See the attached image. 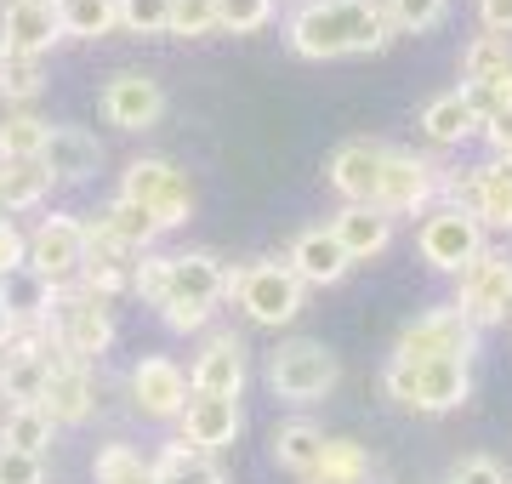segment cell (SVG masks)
I'll return each mask as SVG.
<instances>
[{
	"label": "cell",
	"mask_w": 512,
	"mask_h": 484,
	"mask_svg": "<svg viewBox=\"0 0 512 484\" xmlns=\"http://www.w3.org/2000/svg\"><path fill=\"white\" fill-rule=\"evenodd\" d=\"M268 382H274L279 399H291V405H313V399H325V393L342 382V365H336V354H330L325 342L296 336V342L274 348V359H268Z\"/></svg>",
	"instance_id": "6"
},
{
	"label": "cell",
	"mask_w": 512,
	"mask_h": 484,
	"mask_svg": "<svg viewBox=\"0 0 512 484\" xmlns=\"http://www.w3.org/2000/svg\"><path fill=\"white\" fill-rule=\"evenodd\" d=\"M131 405L143 410V416H154V422L183 416V405H188V371L177 365V359H165V354L137 359V365H131Z\"/></svg>",
	"instance_id": "13"
},
{
	"label": "cell",
	"mask_w": 512,
	"mask_h": 484,
	"mask_svg": "<svg viewBox=\"0 0 512 484\" xmlns=\"http://www.w3.org/2000/svg\"><path fill=\"white\" fill-rule=\"evenodd\" d=\"M171 0H114V29L126 35H165Z\"/></svg>",
	"instance_id": "36"
},
{
	"label": "cell",
	"mask_w": 512,
	"mask_h": 484,
	"mask_svg": "<svg viewBox=\"0 0 512 484\" xmlns=\"http://www.w3.org/2000/svg\"><path fill=\"white\" fill-rule=\"evenodd\" d=\"M473 348H478V331L456 308H427V314H416L399 331L393 359H404V365H421V359H473Z\"/></svg>",
	"instance_id": "9"
},
{
	"label": "cell",
	"mask_w": 512,
	"mask_h": 484,
	"mask_svg": "<svg viewBox=\"0 0 512 484\" xmlns=\"http://www.w3.org/2000/svg\"><path fill=\"white\" fill-rule=\"evenodd\" d=\"M40 171L52 183H86L103 171V143L86 126H52L40 143Z\"/></svg>",
	"instance_id": "16"
},
{
	"label": "cell",
	"mask_w": 512,
	"mask_h": 484,
	"mask_svg": "<svg viewBox=\"0 0 512 484\" xmlns=\"http://www.w3.org/2000/svg\"><path fill=\"white\" fill-rule=\"evenodd\" d=\"M0 484H46V462L0 445Z\"/></svg>",
	"instance_id": "42"
},
{
	"label": "cell",
	"mask_w": 512,
	"mask_h": 484,
	"mask_svg": "<svg viewBox=\"0 0 512 484\" xmlns=\"http://www.w3.org/2000/svg\"><path fill=\"white\" fill-rule=\"evenodd\" d=\"M52 416L40 405H12L6 410V422H0V445L6 450H23V456H40V450L52 445Z\"/></svg>",
	"instance_id": "27"
},
{
	"label": "cell",
	"mask_w": 512,
	"mask_h": 484,
	"mask_svg": "<svg viewBox=\"0 0 512 484\" xmlns=\"http://www.w3.org/2000/svg\"><path fill=\"white\" fill-rule=\"evenodd\" d=\"M171 484H228V473H222V467L211 462V456H200V462L188 467V473H177Z\"/></svg>",
	"instance_id": "49"
},
{
	"label": "cell",
	"mask_w": 512,
	"mask_h": 484,
	"mask_svg": "<svg viewBox=\"0 0 512 484\" xmlns=\"http://www.w3.org/2000/svg\"><path fill=\"white\" fill-rule=\"evenodd\" d=\"M46 120L29 109H12L0 120V166H12V160H40V143H46Z\"/></svg>",
	"instance_id": "30"
},
{
	"label": "cell",
	"mask_w": 512,
	"mask_h": 484,
	"mask_svg": "<svg viewBox=\"0 0 512 484\" xmlns=\"http://www.w3.org/2000/svg\"><path fill=\"white\" fill-rule=\"evenodd\" d=\"M330 234L348 251V262H370L393 245V217H387L382 205H342L330 217Z\"/></svg>",
	"instance_id": "22"
},
{
	"label": "cell",
	"mask_w": 512,
	"mask_h": 484,
	"mask_svg": "<svg viewBox=\"0 0 512 484\" xmlns=\"http://www.w3.org/2000/svg\"><path fill=\"white\" fill-rule=\"evenodd\" d=\"M228 297L245 308L251 325H291L302 314V280L285 262H251L228 274Z\"/></svg>",
	"instance_id": "5"
},
{
	"label": "cell",
	"mask_w": 512,
	"mask_h": 484,
	"mask_svg": "<svg viewBox=\"0 0 512 484\" xmlns=\"http://www.w3.org/2000/svg\"><path fill=\"white\" fill-rule=\"evenodd\" d=\"M245 388V342L234 331L211 336L188 371V393H211V399H239Z\"/></svg>",
	"instance_id": "18"
},
{
	"label": "cell",
	"mask_w": 512,
	"mask_h": 484,
	"mask_svg": "<svg viewBox=\"0 0 512 484\" xmlns=\"http://www.w3.org/2000/svg\"><path fill=\"white\" fill-rule=\"evenodd\" d=\"M319 450H325V428H313V422H285V428L274 433V462L302 473V479L313 473Z\"/></svg>",
	"instance_id": "28"
},
{
	"label": "cell",
	"mask_w": 512,
	"mask_h": 484,
	"mask_svg": "<svg viewBox=\"0 0 512 484\" xmlns=\"http://www.w3.org/2000/svg\"><path fill=\"white\" fill-rule=\"evenodd\" d=\"M501 69H512V40H501V35H478L473 46L461 52V80H467V86L501 75Z\"/></svg>",
	"instance_id": "34"
},
{
	"label": "cell",
	"mask_w": 512,
	"mask_h": 484,
	"mask_svg": "<svg viewBox=\"0 0 512 484\" xmlns=\"http://www.w3.org/2000/svg\"><path fill=\"white\" fill-rule=\"evenodd\" d=\"M421 131H427L439 149H456V143H467V137L478 131V114H473V103H467V92L433 97V103L421 109Z\"/></svg>",
	"instance_id": "25"
},
{
	"label": "cell",
	"mask_w": 512,
	"mask_h": 484,
	"mask_svg": "<svg viewBox=\"0 0 512 484\" xmlns=\"http://www.w3.org/2000/svg\"><path fill=\"white\" fill-rule=\"evenodd\" d=\"M461 291H456V314L473 325V331H484V325H501V319L512 314V257L507 251H478L467 268L456 274Z\"/></svg>",
	"instance_id": "8"
},
{
	"label": "cell",
	"mask_w": 512,
	"mask_h": 484,
	"mask_svg": "<svg viewBox=\"0 0 512 484\" xmlns=\"http://www.w3.org/2000/svg\"><path fill=\"white\" fill-rule=\"evenodd\" d=\"M160 319H165V331H177V336H188V331H205V308H183V302H160Z\"/></svg>",
	"instance_id": "45"
},
{
	"label": "cell",
	"mask_w": 512,
	"mask_h": 484,
	"mask_svg": "<svg viewBox=\"0 0 512 484\" xmlns=\"http://www.w3.org/2000/svg\"><path fill=\"white\" fill-rule=\"evenodd\" d=\"M450 484H512L507 467L495 462V456H461L456 473H450Z\"/></svg>",
	"instance_id": "43"
},
{
	"label": "cell",
	"mask_w": 512,
	"mask_h": 484,
	"mask_svg": "<svg viewBox=\"0 0 512 484\" xmlns=\"http://www.w3.org/2000/svg\"><path fill=\"white\" fill-rule=\"evenodd\" d=\"M40 86H46V69H40V57H23V52H0V97L6 103H35Z\"/></svg>",
	"instance_id": "33"
},
{
	"label": "cell",
	"mask_w": 512,
	"mask_h": 484,
	"mask_svg": "<svg viewBox=\"0 0 512 484\" xmlns=\"http://www.w3.org/2000/svg\"><path fill=\"white\" fill-rule=\"evenodd\" d=\"M291 52L296 57H353V52H382L387 46V18L382 0H302L291 12Z\"/></svg>",
	"instance_id": "1"
},
{
	"label": "cell",
	"mask_w": 512,
	"mask_h": 484,
	"mask_svg": "<svg viewBox=\"0 0 512 484\" xmlns=\"http://www.w3.org/2000/svg\"><path fill=\"white\" fill-rule=\"evenodd\" d=\"M478 18H484L490 35L512 40V0H478Z\"/></svg>",
	"instance_id": "48"
},
{
	"label": "cell",
	"mask_w": 512,
	"mask_h": 484,
	"mask_svg": "<svg viewBox=\"0 0 512 484\" xmlns=\"http://www.w3.org/2000/svg\"><path fill=\"white\" fill-rule=\"evenodd\" d=\"M97 405V382H92V365L86 359L63 354L52 342V365H46V388H40V410L52 416L57 428L63 422H86Z\"/></svg>",
	"instance_id": "12"
},
{
	"label": "cell",
	"mask_w": 512,
	"mask_h": 484,
	"mask_svg": "<svg viewBox=\"0 0 512 484\" xmlns=\"http://www.w3.org/2000/svg\"><path fill=\"white\" fill-rule=\"evenodd\" d=\"M0 223H6V194H0Z\"/></svg>",
	"instance_id": "51"
},
{
	"label": "cell",
	"mask_w": 512,
	"mask_h": 484,
	"mask_svg": "<svg viewBox=\"0 0 512 484\" xmlns=\"http://www.w3.org/2000/svg\"><path fill=\"white\" fill-rule=\"evenodd\" d=\"M444 12H450V0H387L382 6L387 29H404V35H421V29L444 23Z\"/></svg>",
	"instance_id": "37"
},
{
	"label": "cell",
	"mask_w": 512,
	"mask_h": 484,
	"mask_svg": "<svg viewBox=\"0 0 512 484\" xmlns=\"http://www.w3.org/2000/svg\"><path fill=\"white\" fill-rule=\"evenodd\" d=\"M40 325H46V336H52L63 354L86 359V365L97 354H109V342H114L109 302L92 297V291H80V285H57L52 302H46V314H40Z\"/></svg>",
	"instance_id": "2"
},
{
	"label": "cell",
	"mask_w": 512,
	"mask_h": 484,
	"mask_svg": "<svg viewBox=\"0 0 512 484\" xmlns=\"http://www.w3.org/2000/svg\"><path fill=\"white\" fill-rule=\"evenodd\" d=\"M23 331V319H18V308H12V297L0 291V354H6V342Z\"/></svg>",
	"instance_id": "50"
},
{
	"label": "cell",
	"mask_w": 512,
	"mask_h": 484,
	"mask_svg": "<svg viewBox=\"0 0 512 484\" xmlns=\"http://www.w3.org/2000/svg\"><path fill=\"white\" fill-rule=\"evenodd\" d=\"M228 297V268H222L211 251H183L171 257V280H165V297L160 302H183V308H217Z\"/></svg>",
	"instance_id": "17"
},
{
	"label": "cell",
	"mask_w": 512,
	"mask_h": 484,
	"mask_svg": "<svg viewBox=\"0 0 512 484\" xmlns=\"http://www.w3.org/2000/svg\"><path fill=\"white\" fill-rule=\"evenodd\" d=\"M467 92V103H473L478 120H495V114H512V69H501V75L478 80V86H461Z\"/></svg>",
	"instance_id": "38"
},
{
	"label": "cell",
	"mask_w": 512,
	"mask_h": 484,
	"mask_svg": "<svg viewBox=\"0 0 512 484\" xmlns=\"http://www.w3.org/2000/svg\"><path fill=\"white\" fill-rule=\"evenodd\" d=\"M0 194H6V211H35L52 194V177L40 171V160H12L0 166Z\"/></svg>",
	"instance_id": "31"
},
{
	"label": "cell",
	"mask_w": 512,
	"mask_h": 484,
	"mask_svg": "<svg viewBox=\"0 0 512 484\" xmlns=\"http://www.w3.org/2000/svg\"><path fill=\"white\" fill-rule=\"evenodd\" d=\"M416 251H421V262H433L439 274H461V268L484 251V228H478L473 211L439 205V211H427V223H421V234H416Z\"/></svg>",
	"instance_id": "10"
},
{
	"label": "cell",
	"mask_w": 512,
	"mask_h": 484,
	"mask_svg": "<svg viewBox=\"0 0 512 484\" xmlns=\"http://www.w3.org/2000/svg\"><path fill=\"white\" fill-rule=\"evenodd\" d=\"M120 200L143 205L160 234L165 228H183L194 217V188H188V177L171 160H148V154L120 171Z\"/></svg>",
	"instance_id": "4"
},
{
	"label": "cell",
	"mask_w": 512,
	"mask_h": 484,
	"mask_svg": "<svg viewBox=\"0 0 512 484\" xmlns=\"http://www.w3.org/2000/svg\"><path fill=\"white\" fill-rule=\"evenodd\" d=\"M165 280H171V257H160V251H143V257H137V268H131V291L160 308Z\"/></svg>",
	"instance_id": "41"
},
{
	"label": "cell",
	"mask_w": 512,
	"mask_h": 484,
	"mask_svg": "<svg viewBox=\"0 0 512 484\" xmlns=\"http://www.w3.org/2000/svg\"><path fill=\"white\" fill-rule=\"evenodd\" d=\"M103 114H109V126L120 131H148L160 126L165 114V86L143 69H120V75L103 86Z\"/></svg>",
	"instance_id": "14"
},
{
	"label": "cell",
	"mask_w": 512,
	"mask_h": 484,
	"mask_svg": "<svg viewBox=\"0 0 512 484\" xmlns=\"http://www.w3.org/2000/svg\"><path fill=\"white\" fill-rule=\"evenodd\" d=\"M217 29V0H171L165 35H211Z\"/></svg>",
	"instance_id": "39"
},
{
	"label": "cell",
	"mask_w": 512,
	"mask_h": 484,
	"mask_svg": "<svg viewBox=\"0 0 512 484\" xmlns=\"http://www.w3.org/2000/svg\"><path fill=\"white\" fill-rule=\"evenodd\" d=\"M484 143L495 149V160H512V114H495V120H478Z\"/></svg>",
	"instance_id": "47"
},
{
	"label": "cell",
	"mask_w": 512,
	"mask_h": 484,
	"mask_svg": "<svg viewBox=\"0 0 512 484\" xmlns=\"http://www.w3.org/2000/svg\"><path fill=\"white\" fill-rule=\"evenodd\" d=\"M382 388H387V399H399L404 410H427V416H439V410L467 405L473 371H467V359H421V365L387 359Z\"/></svg>",
	"instance_id": "3"
},
{
	"label": "cell",
	"mask_w": 512,
	"mask_h": 484,
	"mask_svg": "<svg viewBox=\"0 0 512 484\" xmlns=\"http://www.w3.org/2000/svg\"><path fill=\"white\" fill-rule=\"evenodd\" d=\"M183 445H194L200 456H211V450L234 445L239 439V399H211V393H188L183 405Z\"/></svg>",
	"instance_id": "20"
},
{
	"label": "cell",
	"mask_w": 512,
	"mask_h": 484,
	"mask_svg": "<svg viewBox=\"0 0 512 484\" xmlns=\"http://www.w3.org/2000/svg\"><path fill=\"white\" fill-rule=\"evenodd\" d=\"M433 188H439V171L427 166L421 154H410V149H387V160H382V183H376V205H382L387 217L421 211V205L433 200Z\"/></svg>",
	"instance_id": "15"
},
{
	"label": "cell",
	"mask_w": 512,
	"mask_h": 484,
	"mask_svg": "<svg viewBox=\"0 0 512 484\" xmlns=\"http://www.w3.org/2000/svg\"><path fill=\"white\" fill-rule=\"evenodd\" d=\"M194 462H200V450L177 439V445H165V450H160V462H148V467H154V484H171L177 473H188Z\"/></svg>",
	"instance_id": "44"
},
{
	"label": "cell",
	"mask_w": 512,
	"mask_h": 484,
	"mask_svg": "<svg viewBox=\"0 0 512 484\" xmlns=\"http://www.w3.org/2000/svg\"><path fill=\"white\" fill-rule=\"evenodd\" d=\"M97 228L109 234V240H120L126 251H148V245L160 240V228H154V217H148L143 205H131V200H114L103 217H97Z\"/></svg>",
	"instance_id": "29"
},
{
	"label": "cell",
	"mask_w": 512,
	"mask_h": 484,
	"mask_svg": "<svg viewBox=\"0 0 512 484\" xmlns=\"http://www.w3.org/2000/svg\"><path fill=\"white\" fill-rule=\"evenodd\" d=\"M467 211L478 217V228H512V160H484V166H473Z\"/></svg>",
	"instance_id": "24"
},
{
	"label": "cell",
	"mask_w": 512,
	"mask_h": 484,
	"mask_svg": "<svg viewBox=\"0 0 512 484\" xmlns=\"http://www.w3.org/2000/svg\"><path fill=\"white\" fill-rule=\"evenodd\" d=\"M18 268H23V234L12 228V217H6V223H0V280H12Z\"/></svg>",
	"instance_id": "46"
},
{
	"label": "cell",
	"mask_w": 512,
	"mask_h": 484,
	"mask_svg": "<svg viewBox=\"0 0 512 484\" xmlns=\"http://www.w3.org/2000/svg\"><path fill=\"white\" fill-rule=\"evenodd\" d=\"M285 268H291L296 280H302V291H308V285H336L353 262H348V251L336 245V234H330V228H302V234L291 240Z\"/></svg>",
	"instance_id": "23"
},
{
	"label": "cell",
	"mask_w": 512,
	"mask_h": 484,
	"mask_svg": "<svg viewBox=\"0 0 512 484\" xmlns=\"http://www.w3.org/2000/svg\"><path fill=\"white\" fill-rule=\"evenodd\" d=\"M308 484H370L365 445H353V439H325V450H319Z\"/></svg>",
	"instance_id": "26"
},
{
	"label": "cell",
	"mask_w": 512,
	"mask_h": 484,
	"mask_svg": "<svg viewBox=\"0 0 512 484\" xmlns=\"http://www.w3.org/2000/svg\"><path fill=\"white\" fill-rule=\"evenodd\" d=\"M382 143H342L330 154V188L348 205H376V183H382Z\"/></svg>",
	"instance_id": "21"
},
{
	"label": "cell",
	"mask_w": 512,
	"mask_h": 484,
	"mask_svg": "<svg viewBox=\"0 0 512 484\" xmlns=\"http://www.w3.org/2000/svg\"><path fill=\"white\" fill-rule=\"evenodd\" d=\"M52 40H63L52 0H6V6H0V52L40 57Z\"/></svg>",
	"instance_id": "19"
},
{
	"label": "cell",
	"mask_w": 512,
	"mask_h": 484,
	"mask_svg": "<svg viewBox=\"0 0 512 484\" xmlns=\"http://www.w3.org/2000/svg\"><path fill=\"white\" fill-rule=\"evenodd\" d=\"M57 29L74 40H103L114 29V0H52Z\"/></svg>",
	"instance_id": "32"
},
{
	"label": "cell",
	"mask_w": 512,
	"mask_h": 484,
	"mask_svg": "<svg viewBox=\"0 0 512 484\" xmlns=\"http://www.w3.org/2000/svg\"><path fill=\"white\" fill-rule=\"evenodd\" d=\"M274 18V0H217V29H234V35H251Z\"/></svg>",
	"instance_id": "40"
},
{
	"label": "cell",
	"mask_w": 512,
	"mask_h": 484,
	"mask_svg": "<svg viewBox=\"0 0 512 484\" xmlns=\"http://www.w3.org/2000/svg\"><path fill=\"white\" fill-rule=\"evenodd\" d=\"M46 365H52V336H46V325H23V331L6 342V354H0V399H12V405H40Z\"/></svg>",
	"instance_id": "11"
},
{
	"label": "cell",
	"mask_w": 512,
	"mask_h": 484,
	"mask_svg": "<svg viewBox=\"0 0 512 484\" xmlns=\"http://www.w3.org/2000/svg\"><path fill=\"white\" fill-rule=\"evenodd\" d=\"M80 262H86V223H80V217L52 211V217L23 240V268H29L46 291L80 280Z\"/></svg>",
	"instance_id": "7"
},
{
	"label": "cell",
	"mask_w": 512,
	"mask_h": 484,
	"mask_svg": "<svg viewBox=\"0 0 512 484\" xmlns=\"http://www.w3.org/2000/svg\"><path fill=\"white\" fill-rule=\"evenodd\" d=\"M92 473H97V484H154V467H148L131 445H103Z\"/></svg>",
	"instance_id": "35"
}]
</instances>
